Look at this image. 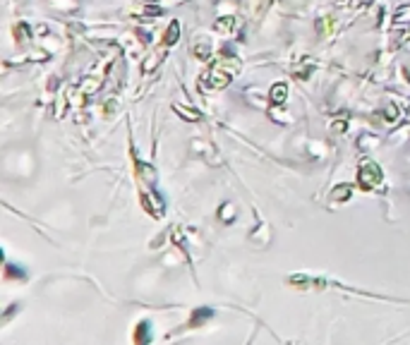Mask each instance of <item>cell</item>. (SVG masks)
<instances>
[{
    "mask_svg": "<svg viewBox=\"0 0 410 345\" xmlns=\"http://www.w3.org/2000/svg\"><path fill=\"white\" fill-rule=\"evenodd\" d=\"M168 43H175L178 41V24H173L170 29H168V38H166Z\"/></svg>",
    "mask_w": 410,
    "mask_h": 345,
    "instance_id": "3957f363",
    "label": "cell"
},
{
    "mask_svg": "<svg viewBox=\"0 0 410 345\" xmlns=\"http://www.w3.org/2000/svg\"><path fill=\"white\" fill-rule=\"evenodd\" d=\"M379 180H381V173H379V168H377L372 161L360 165V185H362V187L370 189V187H374Z\"/></svg>",
    "mask_w": 410,
    "mask_h": 345,
    "instance_id": "6da1fadb",
    "label": "cell"
},
{
    "mask_svg": "<svg viewBox=\"0 0 410 345\" xmlns=\"http://www.w3.org/2000/svg\"><path fill=\"white\" fill-rule=\"evenodd\" d=\"M283 94H285V87H283V84H276L274 91H271V98H274L276 103H281V101H283Z\"/></svg>",
    "mask_w": 410,
    "mask_h": 345,
    "instance_id": "7a4b0ae2",
    "label": "cell"
}]
</instances>
